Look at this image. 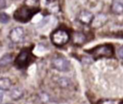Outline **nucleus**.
<instances>
[{
  "label": "nucleus",
  "mask_w": 123,
  "mask_h": 104,
  "mask_svg": "<svg viewBox=\"0 0 123 104\" xmlns=\"http://www.w3.org/2000/svg\"><path fill=\"white\" fill-rule=\"evenodd\" d=\"M91 54L93 58L95 59H100V58H110L113 54V48L110 44H103L95 47L92 51Z\"/></svg>",
  "instance_id": "f03ea898"
},
{
  "label": "nucleus",
  "mask_w": 123,
  "mask_h": 104,
  "mask_svg": "<svg viewBox=\"0 0 123 104\" xmlns=\"http://www.w3.org/2000/svg\"><path fill=\"white\" fill-rule=\"evenodd\" d=\"M58 84H59L62 88H67V87L70 85V80L63 77V78H61V79L58 81Z\"/></svg>",
  "instance_id": "2eb2a0df"
},
{
  "label": "nucleus",
  "mask_w": 123,
  "mask_h": 104,
  "mask_svg": "<svg viewBox=\"0 0 123 104\" xmlns=\"http://www.w3.org/2000/svg\"><path fill=\"white\" fill-rule=\"evenodd\" d=\"M97 104H117V102L112 99H102V100H99Z\"/></svg>",
  "instance_id": "f3484780"
},
{
  "label": "nucleus",
  "mask_w": 123,
  "mask_h": 104,
  "mask_svg": "<svg viewBox=\"0 0 123 104\" xmlns=\"http://www.w3.org/2000/svg\"><path fill=\"white\" fill-rule=\"evenodd\" d=\"M111 10L114 14L123 13V3L120 0H113L111 6Z\"/></svg>",
  "instance_id": "1a4fd4ad"
},
{
  "label": "nucleus",
  "mask_w": 123,
  "mask_h": 104,
  "mask_svg": "<svg viewBox=\"0 0 123 104\" xmlns=\"http://www.w3.org/2000/svg\"><path fill=\"white\" fill-rule=\"evenodd\" d=\"M29 60H30L29 52L26 50H23L17 56V58L15 60V65L18 66V68H23L29 64Z\"/></svg>",
  "instance_id": "0eeeda50"
},
{
  "label": "nucleus",
  "mask_w": 123,
  "mask_h": 104,
  "mask_svg": "<svg viewBox=\"0 0 123 104\" xmlns=\"http://www.w3.org/2000/svg\"><path fill=\"white\" fill-rule=\"evenodd\" d=\"M12 62V55H10V54H6V55H4L1 59H0V65H8L10 63Z\"/></svg>",
  "instance_id": "ddd939ff"
},
{
  "label": "nucleus",
  "mask_w": 123,
  "mask_h": 104,
  "mask_svg": "<svg viewBox=\"0 0 123 104\" xmlns=\"http://www.w3.org/2000/svg\"><path fill=\"white\" fill-rule=\"evenodd\" d=\"M118 55H119L121 58H123V47H120V48H119V50H118Z\"/></svg>",
  "instance_id": "6ab92c4d"
},
{
  "label": "nucleus",
  "mask_w": 123,
  "mask_h": 104,
  "mask_svg": "<svg viewBox=\"0 0 123 104\" xmlns=\"http://www.w3.org/2000/svg\"><path fill=\"white\" fill-rule=\"evenodd\" d=\"M39 0H25V6L30 8H38Z\"/></svg>",
  "instance_id": "4468645a"
},
{
  "label": "nucleus",
  "mask_w": 123,
  "mask_h": 104,
  "mask_svg": "<svg viewBox=\"0 0 123 104\" xmlns=\"http://www.w3.org/2000/svg\"><path fill=\"white\" fill-rule=\"evenodd\" d=\"M10 96L13 100H19L23 96V91H21V89H19V88H13L10 91Z\"/></svg>",
  "instance_id": "f8f14e48"
},
{
  "label": "nucleus",
  "mask_w": 123,
  "mask_h": 104,
  "mask_svg": "<svg viewBox=\"0 0 123 104\" xmlns=\"http://www.w3.org/2000/svg\"><path fill=\"white\" fill-rule=\"evenodd\" d=\"M70 39V36L67 31L63 29L55 30L51 34V41L56 46H63Z\"/></svg>",
  "instance_id": "f257e3e1"
},
{
  "label": "nucleus",
  "mask_w": 123,
  "mask_h": 104,
  "mask_svg": "<svg viewBox=\"0 0 123 104\" xmlns=\"http://www.w3.org/2000/svg\"><path fill=\"white\" fill-rule=\"evenodd\" d=\"M10 20V16L6 13H0V23H8Z\"/></svg>",
  "instance_id": "dca6fc26"
},
{
  "label": "nucleus",
  "mask_w": 123,
  "mask_h": 104,
  "mask_svg": "<svg viewBox=\"0 0 123 104\" xmlns=\"http://www.w3.org/2000/svg\"><path fill=\"white\" fill-rule=\"evenodd\" d=\"M51 64L55 69L62 71V72H65V71H68L70 69L69 61L67 59H65L64 57H62V56H58V57L53 58Z\"/></svg>",
  "instance_id": "7ed1b4c3"
},
{
  "label": "nucleus",
  "mask_w": 123,
  "mask_h": 104,
  "mask_svg": "<svg viewBox=\"0 0 123 104\" xmlns=\"http://www.w3.org/2000/svg\"><path fill=\"white\" fill-rule=\"evenodd\" d=\"M85 41H86V36H85L83 33H80V32L74 33L73 42H74L76 45H82Z\"/></svg>",
  "instance_id": "9b49d317"
},
{
  "label": "nucleus",
  "mask_w": 123,
  "mask_h": 104,
  "mask_svg": "<svg viewBox=\"0 0 123 104\" xmlns=\"http://www.w3.org/2000/svg\"><path fill=\"white\" fill-rule=\"evenodd\" d=\"M32 13L33 12L30 11V9L28 7H22L20 9H18L15 13H14V18L20 22H27L31 19L32 17Z\"/></svg>",
  "instance_id": "20e7f679"
},
{
  "label": "nucleus",
  "mask_w": 123,
  "mask_h": 104,
  "mask_svg": "<svg viewBox=\"0 0 123 104\" xmlns=\"http://www.w3.org/2000/svg\"><path fill=\"white\" fill-rule=\"evenodd\" d=\"M6 104H9V103H6Z\"/></svg>",
  "instance_id": "412c9836"
},
{
  "label": "nucleus",
  "mask_w": 123,
  "mask_h": 104,
  "mask_svg": "<svg viewBox=\"0 0 123 104\" xmlns=\"http://www.w3.org/2000/svg\"><path fill=\"white\" fill-rule=\"evenodd\" d=\"M6 7V0H0V10Z\"/></svg>",
  "instance_id": "a211bd4d"
},
{
  "label": "nucleus",
  "mask_w": 123,
  "mask_h": 104,
  "mask_svg": "<svg viewBox=\"0 0 123 104\" xmlns=\"http://www.w3.org/2000/svg\"><path fill=\"white\" fill-rule=\"evenodd\" d=\"M2 97H3V95H2V93H0V103L2 102Z\"/></svg>",
  "instance_id": "aec40b11"
},
{
  "label": "nucleus",
  "mask_w": 123,
  "mask_h": 104,
  "mask_svg": "<svg viewBox=\"0 0 123 104\" xmlns=\"http://www.w3.org/2000/svg\"><path fill=\"white\" fill-rule=\"evenodd\" d=\"M10 39L13 43H19L24 39V30L22 27H15L10 32Z\"/></svg>",
  "instance_id": "39448f33"
},
{
  "label": "nucleus",
  "mask_w": 123,
  "mask_h": 104,
  "mask_svg": "<svg viewBox=\"0 0 123 104\" xmlns=\"http://www.w3.org/2000/svg\"><path fill=\"white\" fill-rule=\"evenodd\" d=\"M93 18H94L93 13L87 10H83L78 14V20L84 25H90Z\"/></svg>",
  "instance_id": "423d86ee"
},
{
  "label": "nucleus",
  "mask_w": 123,
  "mask_h": 104,
  "mask_svg": "<svg viewBox=\"0 0 123 104\" xmlns=\"http://www.w3.org/2000/svg\"><path fill=\"white\" fill-rule=\"evenodd\" d=\"M12 86V81L8 77L0 78V90L1 91H9Z\"/></svg>",
  "instance_id": "9d476101"
},
{
  "label": "nucleus",
  "mask_w": 123,
  "mask_h": 104,
  "mask_svg": "<svg viewBox=\"0 0 123 104\" xmlns=\"http://www.w3.org/2000/svg\"><path fill=\"white\" fill-rule=\"evenodd\" d=\"M107 20H108V17H107L106 14L98 13V14H96V16H94V18H93V20H92L90 25L93 28H100L107 22Z\"/></svg>",
  "instance_id": "6e6552de"
}]
</instances>
